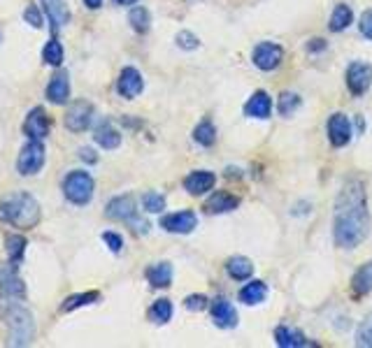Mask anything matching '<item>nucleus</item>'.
I'll return each instance as SVG.
<instances>
[{
  "label": "nucleus",
  "instance_id": "obj_1",
  "mask_svg": "<svg viewBox=\"0 0 372 348\" xmlns=\"http://www.w3.org/2000/svg\"><path fill=\"white\" fill-rule=\"evenodd\" d=\"M370 232V211L365 186L358 179L344 182L335 198L333 239L340 249H356Z\"/></svg>",
  "mask_w": 372,
  "mask_h": 348
},
{
  "label": "nucleus",
  "instance_id": "obj_2",
  "mask_svg": "<svg viewBox=\"0 0 372 348\" xmlns=\"http://www.w3.org/2000/svg\"><path fill=\"white\" fill-rule=\"evenodd\" d=\"M40 202L31 193H15L0 200V223L12 225L17 230H31L40 223Z\"/></svg>",
  "mask_w": 372,
  "mask_h": 348
},
{
  "label": "nucleus",
  "instance_id": "obj_3",
  "mask_svg": "<svg viewBox=\"0 0 372 348\" xmlns=\"http://www.w3.org/2000/svg\"><path fill=\"white\" fill-rule=\"evenodd\" d=\"M0 318L8 325V346L24 348L31 344L33 332H35V320H33V313L24 304H19V299L3 304Z\"/></svg>",
  "mask_w": 372,
  "mask_h": 348
},
{
  "label": "nucleus",
  "instance_id": "obj_4",
  "mask_svg": "<svg viewBox=\"0 0 372 348\" xmlns=\"http://www.w3.org/2000/svg\"><path fill=\"white\" fill-rule=\"evenodd\" d=\"M61 191H63V198L68 200L70 205L86 207L93 200V193H96V182H93V177L86 170H72L65 174Z\"/></svg>",
  "mask_w": 372,
  "mask_h": 348
},
{
  "label": "nucleus",
  "instance_id": "obj_5",
  "mask_svg": "<svg viewBox=\"0 0 372 348\" xmlns=\"http://www.w3.org/2000/svg\"><path fill=\"white\" fill-rule=\"evenodd\" d=\"M44 160H46L44 144L40 142V139H28V142L19 149L17 172L22 174V177H35L44 167Z\"/></svg>",
  "mask_w": 372,
  "mask_h": 348
},
{
  "label": "nucleus",
  "instance_id": "obj_6",
  "mask_svg": "<svg viewBox=\"0 0 372 348\" xmlns=\"http://www.w3.org/2000/svg\"><path fill=\"white\" fill-rule=\"evenodd\" d=\"M284 61V46L279 42H272V40H265V42H258L251 51V63L256 65L261 72H275Z\"/></svg>",
  "mask_w": 372,
  "mask_h": 348
},
{
  "label": "nucleus",
  "instance_id": "obj_7",
  "mask_svg": "<svg viewBox=\"0 0 372 348\" xmlns=\"http://www.w3.org/2000/svg\"><path fill=\"white\" fill-rule=\"evenodd\" d=\"M93 119H96V107L89 100H75L65 112L63 123L70 132H86L93 125Z\"/></svg>",
  "mask_w": 372,
  "mask_h": 348
},
{
  "label": "nucleus",
  "instance_id": "obj_8",
  "mask_svg": "<svg viewBox=\"0 0 372 348\" xmlns=\"http://www.w3.org/2000/svg\"><path fill=\"white\" fill-rule=\"evenodd\" d=\"M26 284L19 277L17 263H0V299H24Z\"/></svg>",
  "mask_w": 372,
  "mask_h": 348
},
{
  "label": "nucleus",
  "instance_id": "obj_9",
  "mask_svg": "<svg viewBox=\"0 0 372 348\" xmlns=\"http://www.w3.org/2000/svg\"><path fill=\"white\" fill-rule=\"evenodd\" d=\"M344 82H347V89L354 98L365 96L372 86V65L365 61L349 63L347 72H344Z\"/></svg>",
  "mask_w": 372,
  "mask_h": 348
},
{
  "label": "nucleus",
  "instance_id": "obj_10",
  "mask_svg": "<svg viewBox=\"0 0 372 348\" xmlns=\"http://www.w3.org/2000/svg\"><path fill=\"white\" fill-rule=\"evenodd\" d=\"M326 132H328V142L333 149H342L351 142V121L347 119V114L335 112L328 116V123H326Z\"/></svg>",
  "mask_w": 372,
  "mask_h": 348
},
{
  "label": "nucleus",
  "instance_id": "obj_11",
  "mask_svg": "<svg viewBox=\"0 0 372 348\" xmlns=\"http://www.w3.org/2000/svg\"><path fill=\"white\" fill-rule=\"evenodd\" d=\"M22 130L28 139H40V142H44L46 135H49V130H51V123H49V116H46L44 107L37 105L26 114Z\"/></svg>",
  "mask_w": 372,
  "mask_h": 348
},
{
  "label": "nucleus",
  "instance_id": "obj_12",
  "mask_svg": "<svg viewBox=\"0 0 372 348\" xmlns=\"http://www.w3.org/2000/svg\"><path fill=\"white\" fill-rule=\"evenodd\" d=\"M44 98L49 100L51 105H68L70 103V75L68 70L54 68V75H51L49 84L44 89Z\"/></svg>",
  "mask_w": 372,
  "mask_h": 348
},
{
  "label": "nucleus",
  "instance_id": "obj_13",
  "mask_svg": "<svg viewBox=\"0 0 372 348\" xmlns=\"http://www.w3.org/2000/svg\"><path fill=\"white\" fill-rule=\"evenodd\" d=\"M158 225H161L165 232H172V235H189V232L196 230L198 216H196V211H191V209L165 214V216H161V223Z\"/></svg>",
  "mask_w": 372,
  "mask_h": 348
},
{
  "label": "nucleus",
  "instance_id": "obj_14",
  "mask_svg": "<svg viewBox=\"0 0 372 348\" xmlns=\"http://www.w3.org/2000/svg\"><path fill=\"white\" fill-rule=\"evenodd\" d=\"M144 91V79H142V72L133 65H126V68L119 72V79H117V93L126 100H135L140 93Z\"/></svg>",
  "mask_w": 372,
  "mask_h": 348
},
{
  "label": "nucleus",
  "instance_id": "obj_15",
  "mask_svg": "<svg viewBox=\"0 0 372 348\" xmlns=\"http://www.w3.org/2000/svg\"><path fill=\"white\" fill-rule=\"evenodd\" d=\"M105 216L110 220H124L128 223L133 216H137V200L130 193H124V195L112 198L108 205H105Z\"/></svg>",
  "mask_w": 372,
  "mask_h": 348
},
{
  "label": "nucleus",
  "instance_id": "obj_16",
  "mask_svg": "<svg viewBox=\"0 0 372 348\" xmlns=\"http://www.w3.org/2000/svg\"><path fill=\"white\" fill-rule=\"evenodd\" d=\"M210 316L214 320L217 327H221V330H232V327L237 325V311L235 306H232L226 297H214L210 299Z\"/></svg>",
  "mask_w": 372,
  "mask_h": 348
},
{
  "label": "nucleus",
  "instance_id": "obj_17",
  "mask_svg": "<svg viewBox=\"0 0 372 348\" xmlns=\"http://www.w3.org/2000/svg\"><path fill=\"white\" fill-rule=\"evenodd\" d=\"M214 184H217V174L214 172H210V170H194V172H189L184 177V191L189 193V195H205V193H210L212 189H214Z\"/></svg>",
  "mask_w": 372,
  "mask_h": 348
},
{
  "label": "nucleus",
  "instance_id": "obj_18",
  "mask_svg": "<svg viewBox=\"0 0 372 348\" xmlns=\"http://www.w3.org/2000/svg\"><path fill=\"white\" fill-rule=\"evenodd\" d=\"M93 142L105 151H115L121 146V132L112 125V121L103 119V121H98L96 128H93Z\"/></svg>",
  "mask_w": 372,
  "mask_h": 348
},
{
  "label": "nucleus",
  "instance_id": "obj_19",
  "mask_svg": "<svg viewBox=\"0 0 372 348\" xmlns=\"http://www.w3.org/2000/svg\"><path fill=\"white\" fill-rule=\"evenodd\" d=\"M237 207H240V198L232 195V193H228V191H214L208 200H205V211L212 214V216L235 211Z\"/></svg>",
  "mask_w": 372,
  "mask_h": 348
},
{
  "label": "nucleus",
  "instance_id": "obj_20",
  "mask_svg": "<svg viewBox=\"0 0 372 348\" xmlns=\"http://www.w3.org/2000/svg\"><path fill=\"white\" fill-rule=\"evenodd\" d=\"M40 5H42V12L46 15V19L51 21L54 33L70 24V8L65 0H40Z\"/></svg>",
  "mask_w": 372,
  "mask_h": 348
},
{
  "label": "nucleus",
  "instance_id": "obj_21",
  "mask_svg": "<svg viewBox=\"0 0 372 348\" xmlns=\"http://www.w3.org/2000/svg\"><path fill=\"white\" fill-rule=\"evenodd\" d=\"M270 114H272V98L268 96V91H256L247 100V105H244V116L270 119Z\"/></svg>",
  "mask_w": 372,
  "mask_h": 348
},
{
  "label": "nucleus",
  "instance_id": "obj_22",
  "mask_svg": "<svg viewBox=\"0 0 372 348\" xmlns=\"http://www.w3.org/2000/svg\"><path fill=\"white\" fill-rule=\"evenodd\" d=\"M275 344L279 348H303V346H310V341L298 327L279 325L275 330Z\"/></svg>",
  "mask_w": 372,
  "mask_h": 348
},
{
  "label": "nucleus",
  "instance_id": "obj_23",
  "mask_svg": "<svg viewBox=\"0 0 372 348\" xmlns=\"http://www.w3.org/2000/svg\"><path fill=\"white\" fill-rule=\"evenodd\" d=\"M265 297H268V284L265 281H249V284H244L240 288V293H237V299L244 304V306H256L265 302Z\"/></svg>",
  "mask_w": 372,
  "mask_h": 348
},
{
  "label": "nucleus",
  "instance_id": "obj_24",
  "mask_svg": "<svg viewBox=\"0 0 372 348\" xmlns=\"http://www.w3.org/2000/svg\"><path fill=\"white\" fill-rule=\"evenodd\" d=\"M351 293L356 297H365L372 293V260L363 263L351 277Z\"/></svg>",
  "mask_w": 372,
  "mask_h": 348
},
{
  "label": "nucleus",
  "instance_id": "obj_25",
  "mask_svg": "<svg viewBox=\"0 0 372 348\" xmlns=\"http://www.w3.org/2000/svg\"><path fill=\"white\" fill-rule=\"evenodd\" d=\"M144 277H147L151 288H168L172 284V265L170 263L149 265L147 272H144Z\"/></svg>",
  "mask_w": 372,
  "mask_h": 348
},
{
  "label": "nucleus",
  "instance_id": "obj_26",
  "mask_svg": "<svg viewBox=\"0 0 372 348\" xmlns=\"http://www.w3.org/2000/svg\"><path fill=\"white\" fill-rule=\"evenodd\" d=\"M226 272L235 281H249L251 274H254V263L244 256H232L228 258V263H226Z\"/></svg>",
  "mask_w": 372,
  "mask_h": 348
},
{
  "label": "nucleus",
  "instance_id": "obj_27",
  "mask_svg": "<svg viewBox=\"0 0 372 348\" xmlns=\"http://www.w3.org/2000/svg\"><path fill=\"white\" fill-rule=\"evenodd\" d=\"M351 24H354V10H351L347 3L335 5L333 15H330V19H328L330 33H342V31H347Z\"/></svg>",
  "mask_w": 372,
  "mask_h": 348
},
{
  "label": "nucleus",
  "instance_id": "obj_28",
  "mask_svg": "<svg viewBox=\"0 0 372 348\" xmlns=\"http://www.w3.org/2000/svg\"><path fill=\"white\" fill-rule=\"evenodd\" d=\"M98 299H101V293H98V290L77 293V295H70V297H65V299H63L61 311H63V313L77 311V309H82V306H91V304H96Z\"/></svg>",
  "mask_w": 372,
  "mask_h": 348
},
{
  "label": "nucleus",
  "instance_id": "obj_29",
  "mask_svg": "<svg viewBox=\"0 0 372 348\" xmlns=\"http://www.w3.org/2000/svg\"><path fill=\"white\" fill-rule=\"evenodd\" d=\"M26 246H28V239L19 235V232H12V235L5 237V253H8L10 263H22L26 256Z\"/></svg>",
  "mask_w": 372,
  "mask_h": 348
},
{
  "label": "nucleus",
  "instance_id": "obj_30",
  "mask_svg": "<svg viewBox=\"0 0 372 348\" xmlns=\"http://www.w3.org/2000/svg\"><path fill=\"white\" fill-rule=\"evenodd\" d=\"M191 137H194L196 144L205 146V149L214 146L217 144V125H214V121H212V119H203V121L194 128V135H191Z\"/></svg>",
  "mask_w": 372,
  "mask_h": 348
},
{
  "label": "nucleus",
  "instance_id": "obj_31",
  "mask_svg": "<svg viewBox=\"0 0 372 348\" xmlns=\"http://www.w3.org/2000/svg\"><path fill=\"white\" fill-rule=\"evenodd\" d=\"M128 24L135 33L144 35V33H149L151 28V12L147 8H142V5H133L128 12Z\"/></svg>",
  "mask_w": 372,
  "mask_h": 348
},
{
  "label": "nucleus",
  "instance_id": "obj_32",
  "mask_svg": "<svg viewBox=\"0 0 372 348\" xmlns=\"http://www.w3.org/2000/svg\"><path fill=\"white\" fill-rule=\"evenodd\" d=\"M63 58H65V51H63V44L58 42V37L46 40V44L42 46V61L49 65V68H61Z\"/></svg>",
  "mask_w": 372,
  "mask_h": 348
},
{
  "label": "nucleus",
  "instance_id": "obj_33",
  "mask_svg": "<svg viewBox=\"0 0 372 348\" xmlns=\"http://www.w3.org/2000/svg\"><path fill=\"white\" fill-rule=\"evenodd\" d=\"M170 318H172V302L170 299H156L154 304L149 306V320L151 323H156V325H165V323H170Z\"/></svg>",
  "mask_w": 372,
  "mask_h": 348
},
{
  "label": "nucleus",
  "instance_id": "obj_34",
  "mask_svg": "<svg viewBox=\"0 0 372 348\" xmlns=\"http://www.w3.org/2000/svg\"><path fill=\"white\" fill-rule=\"evenodd\" d=\"M303 105V98L298 96L294 91H284L282 96H279V103H277V112L282 114V116H294V114L301 110Z\"/></svg>",
  "mask_w": 372,
  "mask_h": 348
},
{
  "label": "nucleus",
  "instance_id": "obj_35",
  "mask_svg": "<svg viewBox=\"0 0 372 348\" xmlns=\"http://www.w3.org/2000/svg\"><path fill=\"white\" fill-rule=\"evenodd\" d=\"M165 195L158 191H149L142 195V209L147 214H163L165 211Z\"/></svg>",
  "mask_w": 372,
  "mask_h": 348
},
{
  "label": "nucleus",
  "instance_id": "obj_36",
  "mask_svg": "<svg viewBox=\"0 0 372 348\" xmlns=\"http://www.w3.org/2000/svg\"><path fill=\"white\" fill-rule=\"evenodd\" d=\"M356 346L361 348H372V311L361 320L356 330Z\"/></svg>",
  "mask_w": 372,
  "mask_h": 348
},
{
  "label": "nucleus",
  "instance_id": "obj_37",
  "mask_svg": "<svg viewBox=\"0 0 372 348\" xmlns=\"http://www.w3.org/2000/svg\"><path fill=\"white\" fill-rule=\"evenodd\" d=\"M175 42H177L179 49L196 51L198 46H201V37H198L196 33H191V31H179L177 35H175Z\"/></svg>",
  "mask_w": 372,
  "mask_h": 348
},
{
  "label": "nucleus",
  "instance_id": "obj_38",
  "mask_svg": "<svg viewBox=\"0 0 372 348\" xmlns=\"http://www.w3.org/2000/svg\"><path fill=\"white\" fill-rule=\"evenodd\" d=\"M24 21L28 24L31 28L40 31V28H42V26H44V15H42V10H40L35 3L26 5V10H24Z\"/></svg>",
  "mask_w": 372,
  "mask_h": 348
},
{
  "label": "nucleus",
  "instance_id": "obj_39",
  "mask_svg": "<svg viewBox=\"0 0 372 348\" xmlns=\"http://www.w3.org/2000/svg\"><path fill=\"white\" fill-rule=\"evenodd\" d=\"M103 242L112 253H115V256H119V253L124 251V237L119 235V232H115V230H105L103 232Z\"/></svg>",
  "mask_w": 372,
  "mask_h": 348
},
{
  "label": "nucleus",
  "instance_id": "obj_40",
  "mask_svg": "<svg viewBox=\"0 0 372 348\" xmlns=\"http://www.w3.org/2000/svg\"><path fill=\"white\" fill-rule=\"evenodd\" d=\"M184 306L189 311H205L210 306V299L205 295H201V293H196V295H189L184 299Z\"/></svg>",
  "mask_w": 372,
  "mask_h": 348
},
{
  "label": "nucleus",
  "instance_id": "obj_41",
  "mask_svg": "<svg viewBox=\"0 0 372 348\" xmlns=\"http://www.w3.org/2000/svg\"><path fill=\"white\" fill-rule=\"evenodd\" d=\"M358 31L365 40H372V10H365L361 17H358Z\"/></svg>",
  "mask_w": 372,
  "mask_h": 348
},
{
  "label": "nucleus",
  "instance_id": "obj_42",
  "mask_svg": "<svg viewBox=\"0 0 372 348\" xmlns=\"http://www.w3.org/2000/svg\"><path fill=\"white\" fill-rule=\"evenodd\" d=\"M128 223L133 225V232H137V235H147V232H149V223H147V220H144V218H140V216H133L130 220H128Z\"/></svg>",
  "mask_w": 372,
  "mask_h": 348
},
{
  "label": "nucleus",
  "instance_id": "obj_43",
  "mask_svg": "<svg viewBox=\"0 0 372 348\" xmlns=\"http://www.w3.org/2000/svg\"><path fill=\"white\" fill-rule=\"evenodd\" d=\"M79 158H82L86 165H96L98 163V153L93 151L91 146H82V149H79Z\"/></svg>",
  "mask_w": 372,
  "mask_h": 348
},
{
  "label": "nucleus",
  "instance_id": "obj_44",
  "mask_svg": "<svg viewBox=\"0 0 372 348\" xmlns=\"http://www.w3.org/2000/svg\"><path fill=\"white\" fill-rule=\"evenodd\" d=\"M326 46H328V44H326L323 37H314V40H310V42H307V51L310 53H319V51H326Z\"/></svg>",
  "mask_w": 372,
  "mask_h": 348
},
{
  "label": "nucleus",
  "instance_id": "obj_45",
  "mask_svg": "<svg viewBox=\"0 0 372 348\" xmlns=\"http://www.w3.org/2000/svg\"><path fill=\"white\" fill-rule=\"evenodd\" d=\"M89 10H101L103 8V0H82Z\"/></svg>",
  "mask_w": 372,
  "mask_h": 348
},
{
  "label": "nucleus",
  "instance_id": "obj_46",
  "mask_svg": "<svg viewBox=\"0 0 372 348\" xmlns=\"http://www.w3.org/2000/svg\"><path fill=\"white\" fill-rule=\"evenodd\" d=\"M115 5H121V8H130V5H137V0H112Z\"/></svg>",
  "mask_w": 372,
  "mask_h": 348
},
{
  "label": "nucleus",
  "instance_id": "obj_47",
  "mask_svg": "<svg viewBox=\"0 0 372 348\" xmlns=\"http://www.w3.org/2000/svg\"><path fill=\"white\" fill-rule=\"evenodd\" d=\"M0 40H3V33H0Z\"/></svg>",
  "mask_w": 372,
  "mask_h": 348
}]
</instances>
